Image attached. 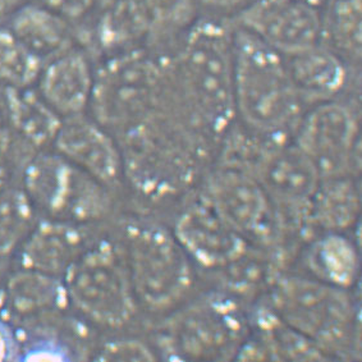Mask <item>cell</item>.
Masks as SVG:
<instances>
[{
	"label": "cell",
	"mask_w": 362,
	"mask_h": 362,
	"mask_svg": "<svg viewBox=\"0 0 362 362\" xmlns=\"http://www.w3.org/2000/svg\"><path fill=\"white\" fill-rule=\"evenodd\" d=\"M161 53L170 105L209 142L221 141L235 121L230 20L202 13Z\"/></svg>",
	"instance_id": "obj_1"
},
{
	"label": "cell",
	"mask_w": 362,
	"mask_h": 362,
	"mask_svg": "<svg viewBox=\"0 0 362 362\" xmlns=\"http://www.w3.org/2000/svg\"><path fill=\"white\" fill-rule=\"evenodd\" d=\"M115 136L124 178L155 200L180 194L194 181L210 144L168 101Z\"/></svg>",
	"instance_id": "obj_2"
},
{
	"label": "cell",
	"mask_w": 362,
	"mask_h": 362,
	"mask_svg": "<svg viewBox=\"0 0 362 362\" xmlns=\"http://www.w3.org/2000/svg\"><path fill=\"white\" fill-rule=\"evenodd\" d=\"M233 25V23H232ZM235 118L267 140H288L305 112L286 57L233 25Z\"/></svg>",
	"instance_id": "obj_3"
},
{
	"label": "cell",
	"mask_w": 362,
	"mask_h": 362,
	"mask_svg": "<svg viewBox=\"0 0 362 362\" xmlns=\"http://www.w3.org/2000/svg\"><path fill=\"white\" fill-rule=\"evenodd\" d=\"M167 100V77L161 52L137 47L105 58L95 69L90 109L112 134L134 126Z\"/></svg>",
	"instance_id": "obj_4"
},
{
	"label": "cell",
	"mask_w": 362,
	"mask_h": 362,
	"mask_svg": "<svg viewBox=\"0 0 362 362\" xmlns=\"http://www.w3.org/2000/svg\"><path fill=\"white\" fill-rule=\"evenodd\" d=\"M69 308L107 328H121L136 315L139 302L121 245L94 238L63 275Z\"/></svg>",
	"instance_id": "obj_5"
},
{
	"label": "cell",
	"mask_w": 362,
	"mask_h": 362,
	"mask_svg": "<svg viewBox=\"0 0 362 362\" xmlns=\"http://www.w3.org/2000/svg\"><path fill=\"white\" fill-rule=\"evenodd\" d=\"M137 302L169 309L192 284L189 257L172 230L150 221H128L119 242Z\"/></svg>",
	"instance_id": "obj_6"
},
{
	"label": "cell",
	"mask_w": 362,
	"mask_h": 362,
	"mask_svg": "<svg viewBox=\"0 0 362 362\" xmlns=\"http://www.w3.org/2000/svg\"><path fill=\"white\" fill-rule=\"evenodd\" d=\"M18 185L44 218L88 226L110 209L109 188L53 148L36 151L22 163Z\"/></svg>",
	"instance_id": "obj_7"
},
{
	"label": "cell",
	"mask_w": 362,
	"mask_h": 362,
	"mask_svg": "<svg viewBox=\"0 0 362 362\" xmlns=\"http://www.w3.org/2000/svg\"><path fill=\"white\" fill-rule=\"evenodd\" d=\"M197 13L194 0H113L99 8L94 41L107 57L137 47L163 50L187 31Z\"/></svg>",
	"instance_id": "obj_8"
},
{
	"label": "cell",
	"mask_w": 362,
	"mask_h": 362,
	"mask_svg": "<svg viewBox=\"0 0 362 362\" xmlns=\"http://www.w3.org/2000/svg\"><path fill=\"white\" fill-rule=\"evenodd\" d=\"M246 333L240 306L227 296L210 295L165 322L161 349L177 360H229L243 347Z\"/></svg>",
	"instance_id": "obj_9"
},
{
	"label": "cell",
	"mask_w": 362,
	"mask_h": 362,
	"mask_svg": "<svg viewBox=\"0 0 362 362\" xmlns=\"http://www.w3.org/2000/svg\"><path fill=\"white\" fill-rule=\"evenodd\" d=\"M273 301L275 314L322 351L339 349L351 336L354 309L346 289L288 278L278 283Z\"/></svg>",
	"instance_id": "obj_10"
},
{
	"label": "cell",
	"mask_w": 362,
	"mask_h": 362,
	"mask_svg": "<svg viewBox=\"0 0 362 362\" xmlns=\"http://www.w3.org/2000/svg\"><path fill=\"white\" fill-rule=\"evenodd\" d=\"M291 140L322 178L346 175L358 146V118L349 103L334 99L303 112Z\"/></svg>",
	"instance_id": "obj_11"
},
{
	"label": "cell",
	"mask_w": 362,
	"mask_h": 362,
	"mask_svg": "<svg viewBox=\"0 0 362 362\" xmlns=\"http://www.w3.org/2000/svg\"><path fill=\"white\" fill-rule=\"evenodd\" d=\"M204 199L247 241L268 242L274 235L273 202L247 170L223 163L209 177Z\"/></svg>",
	"instance_id": "obj_12"
},
{
	"label": "cell",
	"mask_w": 362,
	"mask_h": 362,
	"mask_svg": "<svg viewBox=\"0 0 362 362\" xmlns=\"http://www.w3.org/2000/svg\"><path fill=\"white\" fill-rule=\"evenodd\" d=\"M229 20L284 57L320 42V9L302 0H251Z\"/></svg>",
	"instance_id": "obj_13"
},
{
	"label": "cell",
	"mask_w": 362,
	"mask_h": 362,
	"mask_svg": "<svg viewBox=\"0 0 362 362\" xmlns=\"http://www.w3.org/2000/svg\"><path fill=\"white\" fill-rule=\"evenodd\" d=\"M251 175L262 183L272 202L308 214L322 181L315 167L292 140H264Z\"/></svg>",
	"instance_id": "obj_14"
},
{
	"label": "cell",
	"mask_w": 362,
	"mask_h": 362,
	"mask_svg": "<svg viewBox=\"0 0 362 362\" xmlns=\"http://www.w3.org/2000/svg\"><path fill=\"white\" fill-rule=\"evenodd\" d=\"M172 232L188 257L204 268L228 269L250 247L204 197L178 215Z\"/></svg>",
	"instance_id": "obj_15"
},
{
	"label": "cell",
	"mask_w": 362,
	"mask_h": 362,
	"mask_svg": "<svg viewBox=\"0 0 362 362\" xmlns=\"http://www.w3.org/2000/svg\"><path fill=\"white\" fill-rule=\"evenodd\" d=\"M52 148L107 188L124 178L115 134L86 113L63 119Z\"/></svg>",
	"instance_id": "obj_16"
},
{
	"label": "cell",
	"mask_w": 362,
	"mask_h": 362,
	"mask_svg": "<svg viewBox=\"0 0 362 362\" xmlns=\"http://www.w3.org/2000/svg\"><path fill=\"white\" fill-rule=\"evenodd\" d=\"M69 308L63 279L16 267L8 272L0 315L13 328H37L55 322ZM71 309V308H69Z\"/></svg>",
	"instance_id": "obj_17"
},
{
	"label": "cell",
	"mask_w": 362,
	"mask_h": 362,
	"mask_svg": "<svg viewBox=\"0 0 362 362\" xmlns=\"http://www.w3.org/2000/svg\"><path fill=\"white\" fill-rule=\"evenodd\" d=\"M93 240L88 224L40 216L14 256L16 267L63 278Z\"/></svg>",
	"instance_id": "obj_18"
},
{
	"label": "cell",
	"mask_w": 362,
	"mask_h": 362,
	"mask_svg": "<svg viewBox=\"0 0 362 362\" xmlns=\"http://www.w3.org/2000/svg\"><path fill=\"white\" fill-rule=\"evenodd\" d=\"M95 68L85 50L74 47L47 62L35 88L54 110L67 119L90 109Z\"/></svg>",
	"instance_id": "obj_19"
},
{
	"label": "cell",
	"mask_w": 362,
	"mask_h": 362,
	"mask_svg": "<svg viewBox=\"0 0 362 362\" xmlns=\"http://www.w3.org/2000/svg\"><path fill=\"white\" fill-rule=\"evenodd\" d=\"M286 63L305 107L338 99L349 85L352 69L341 55L322 42L286 57Z\"/></svg>",
	"instance_id": "obj_20"
},
{
	"label": "cell",
	"mask_w": 362,
	"mask_h": 362,
	"mask_svg": "<svg viewBox=\"0 0 362 362\" xmlns=\"http://www.w3.org/2000/svg\"><path fill=\"white\" fill-rule=\"evenodd\" d=\"M71 23L41 4H27L14 9L8 28L25 47L47 63L77 47Z\"/></svg>",
	"instance_id": "obj_21"
},
{
	"label": "cell",
	"mask_w": 362,
	"mask_h": 362,
	"mask_svg": "<svg viewBox=\"0 0 362 362\" xmlns=\"http://www.w3.org/2000/svg\"><path fill=\"white\" fill-rule=\"evenodd\" d=\"M7 98L18 146L31 153L52 148L63 118L42 99L37 88H7Z\"/></svg>",
	"instance_id": "obj_22"
},
{
	"label": "cell",
	"mask_w": 362,
	"mask_h": 362,
	"mask_svg": "<svg viewBox=\"0 0 362 362\" xmlns=\"http://www.w3.org/2000/svg\"><path fill=\"white\" fill-rule=\"evenodd\" d=\"M320 42L358 67L362 57V0H327L320 7Z\"/></svg>",
	"instance_id": "obj_23"
},
{
	"label": "cell",
	"mask_w": 362,
	"mask_h": 362,
	"mask_svg": "<svg viewBox=\"0 0 362 362\" xmlns=\"http://www.w3.org/2000/svg\"><path fill=\"white\" fill-rule=\"evenodd\" d=\"M360 214V194L347 175L322 178L310 204L309 215L328 232L352 227Z\"/></svg>",
	"instance_id": "obj_24"
},
{
	"label": "cell",
	"mask_w": 362,
	"mask_h": 362,
	"mask_svg": "<svg viewBox=\"0 0 362 362\" xmlns=\"http://www.w3.org/2000/svg\"><path fill=\"white\" fill-rule=\"evenodd\" d=\"M310 262L320 281L342 289L355 283L360 267L354 243L339 232H329L316 242Z\"/></svg>",
	"instance_id": "obj_25"
},
{
	"label": "cell",
	"mask_w": 362,
	"mask_h": 362,
	"mask_svg": "<svg viewBox=\"0 0 362 362\" xmlns=\"http://www.w3.org/2000/svg\"><path fill=\"white\" fill-rule=\"evenodd\" d=\"M39 218L20 185L0 188V262L14 259Z\"/></svg>",
	"instance_id": "obj_26"
},
{
	"label": "cell",
	"mask_w": 362,
	"mask_h": 362,
	"mask_svg": "<svg viewBox=\"0 0 362 362\" xmlns=\"http://www.w3.org/2000/svg\"><path fill=\"white\" fill-rule=\"evenodd\" d=\"M45 62L21 42L9 28H0V85L35 88Z\"/></svg>",
	"instance_id": "obj_27"
},
{
	"label": "cell",
	"mask_w": 362,
	"mask_h": 362,
	"mask_svg": "<svg viewBox=\"0 0 362 362\" xmlns=\"http://www.w3.org/2000/svg\"><path fill=\"white\" fill-rule=\"evenodd\" d=\"M264 342L267 349L278 358L284 356L289 360H322L324 351L297 330L283 322L274 311L262 319Z\"/></svg>",
	"instance_id": "obj_28"
},
{
	"label": "cell",
	"mask_w": 362,
	"mask_h": 362,
	"mask_svg": "<svg viewBox=\"0 0 362 362\" xmlns=\"http://www.w3.org/2000/svg\"><path fill=\"white\" fill-rule=\"evenodd\" d=\"M100 361H154L156 355L146 343L139 339H115L104 343L95 356Z\"/></svg>",
	"instance_id": "obj_29"
},
{
	"label": "cell",
	"mask_w": 362,
	"mask_h": 362,
	"mask_svg": "<svg viewBox=\"0 0 362 362\" xmlns=\"http://www.w3.org/2000/svg\"><path fill=\"white\" fill-rule=\"evenodd\" d=\"M18 144L14 137L13 128L9 117L7 88L0 85V156L7 160L17 151Z\"/></svg>",
	"instance_id": "obj_30"
},
{
	"label": "cell",
	"mask_w": 362,
	"mask_h": 362,
	"mask_svg": "<svg viewBox=\"0 0 362 362\" xmlns=\"http://www.w3.org/2000/svg\"><path fill=\"white\" fill-rule=\"evenodd\" d=\"M39 4L74 22L85 18L96 8V0H39Z\"/></svg>",
	"instance_id": "obj_31"
},
{
	"label": "cell",
	"mask_w": 362,
	"mask_h": 362,
	"mask_svg": "<svg viewBox=\"0 0 362 362\" xmlns=\"http://www.w3.org/2000/svg\"><path fill=\"white\" fill-rule=\"evenodd\" d=\"M20 360V344L13 327L0 315V362Z\"/></svg>",
	"instance_id": "obj_32"
},
{
	"label": "cell",
	"mask_w": 362,
	"mask_h": 362,
	"mask_svg": "<svg viewBox=\"0 0 362 362\" xmlns=\"http://www.w3.org/2000/svg\"><path fill=\"white\" fill-rule=\"evenodd\" d=\"M202 13L213 14L224 18H232L251 0H194Z\"/></svg>",
	"instance_id": "obj_33"
},
{
	"label": "cell",
	"mask_w": 362,
	"mask_h": 362,
	"mask_svg": "<svg viewBox=\"0 0 362 362\" xmlns=\"http://www.w3.org/2000/svg\"><path fill=\"white\" fill-rule=\"evenodd\" d=\"M9 183V164L0 156V188Z\"/></svg>",
	"instance_id": "obj_34"
},
{
	"label": "cell",
	"mask_w": 362,
	"mask_h": 362,
	"mask_svg": "<svg viewBox=\"0 0 362 362\" xmlns=\"http://www.w3.org/2000/svg\"><path fill=\"white\" fill-rule=\"evenodd\" d=\"M21 0H0V16L11 12L12 9H16L20 4Z\"/></svg>",
	"instance_id": "obj_35"
},
{
	"label": "cell",
	"mask_w": 362,
	"mask_h": 362,
	"mask_svg": "<svg viewBox=\"0 0 362 362\" xmlns=\"http://www.w3.org/2000/svg\"><path fill=\"white\" fill-rule=\"evenodd\" d=\"M7 275V262H0V301H1V295H3V289H4Z\"/></svg>",
	"instance_id": "obj_36"
},
{
	"label": "cell",
	"mask_w": 362,
	"mask_h": 362,
	"mask_svg": "<svg viewBox=\"0 0 362 362\" xmlns=\"http://www.w3.org/2000/svg\"><path fill=\"white\" fill-rule=\"evenodd\" d=\"M302 1H305V3L311 4V6H314V7L320 9V7H322V4H324L327 0H302Z\"/></svg>",
	"instance_id": "obj_37"
},
{
	"label": "cell",
	"mask_w": 362,
	"mask_h": 362,
	"mask_svg": "<svg viewBox=\"0 0 362 362\" xmlns=\"http://www.w3.org/2000/svg\"><path fill=\"white\" fill-rule=\"evenodd\" d=\"M110 1H113V0H96V8L104 7Z\"/></svg>",
	"instance_id": "obj_38"
}]
</instances>
